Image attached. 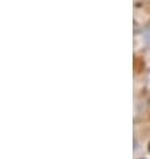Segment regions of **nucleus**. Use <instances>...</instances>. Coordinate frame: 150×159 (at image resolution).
Returning a JSON list of instances; mask_svg holds the SVG:
<instances>
[{
  "label": "nucleus",
  "mask_w": 150,
  "mask_h": 159,
  "mask_svg": "<svg viewBox=\"0 0 150 159\" xmlns=\"http://www.w3.org/2000/svg\"><path fill=\"white\" fill-rule=\"evenodd\" d=\"M149 151H150V143H149Z\"/></svg>",
  "instance_id": "obj_1"
}]
</instances>
